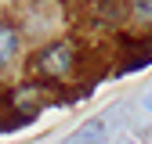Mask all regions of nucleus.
<instances>
[{
	"label": "nucleus",
	"mask_w": 152,
	"mask_h": 144,
	"mask_svg": "<svg viewBox=\"0 0 152 144\" xmlns=\"http://www.w3.org/2000/svg\"><path fill=\"white\" fill-rule=\"evenodd\" d=\"M72 65H76V47L65 43V40L40 47V54L33 58V72H40L47 79H65L72 72Z\"/></svg>",
	"instance_id": "nucleus-1"
},
{
	"label": "nucleus",
	"mask_w": 152,
	"mask_h": 144,
	"mask_svg": "<svg viewBox=\"0 0 152 144\" xmlns=\"http://www.w3.org/2000/svg\"><path fill=\"white\" fill-rule=\"evenodd\" d=\"M105 119H87L80 130H72L69 137H62L58 144H105Z\"/></svg>",
	"instance_id": "nucleus-2"
},
{
	"label": "nucleus",
	"mask_w": 152,
	"mask_h": 144,
	"mask_svg": "<svg viewBox=\"0 0 152 144\" xmlns=\"http://www.w3.org/2000/svg\"><path fill=\"white\" fill-rule=\"evenodd\" d=\"M91 14L98 18V22H120V14H123V7H120V0H91Z\"/></svg>",
	"instance_id": "nucleus-3"
},
{
	"label": "nucleus",
	"mask_w": 152,
	"mask_h": 144,
	"mask_svg": "<svg viewBox=\"0 0 152 144\" xmlns=\"http://www.w3.org/2000/svg\"><path fill=\"white\" fill-rule=\"evenodd\" d=\"M18 54V32L11 25H0V68Z\"/></svg>",
	"instance_id": "nucleus-4"
},
{
	"label": "nucleus",
	"mask_w": 152,
	"mask_h": 144,
	"mask_svg": "<svg viewBox=\"0 0 152 144\" xmlns=\"http://www.w3.org/2000/svg\"><path fill=\"white\" fill-rule=\"evenodd\" d=\"M130 14L138 18V22H152V0H134V4H130Z\"/></svg>",
	"instance_id": "nucleus-5"
},
{
	"label": "nucleus",
	"mask_w": 152,
	"mask_h": 144,
	"mask_svg": "<svg viewBox=\"0 0 152 144\" xmlns=\"http://www.w3.org/2000/svg\"><path fill=\"white\" fill-rule=\"evenodd\" d=\"M138 104H141V108H145V112L152 115V83H148V86L141 90V97H138Z\"/></svg>",
	"instance_id": "nucleus-6"
},
{
	"label": "nucleus",
	"mask_w": 152,
	"mask_h": 144,
	"mask_svg": "<svg viewBox=\"0 0 152 144\" xmlns=\"http://www.w3.org/2000/svg\"><path fill=\"white\" fill-rule=\"evenodd\" d=\"M116 144H138V140H134V137H120Z\"/></svg>",
	"instance_id": "nucleus-7"
},
{
	"label": "nucleus",
	"mask_w": 152,
	"mask_h": 144,
	"mask_svg": "<svg viewBox=\"0 0 152 144\" xmlns=\"http://www.w3.org/2000/svg\"><path fill=\"white\" fill-rule=\"evenodd\" d=\"M0 133H4V119H0Z\"/></svg>",
	"instance_id": "nucleus-8"
},
{
	"label": "nucleus",
	"mask_w": 152,
	"mask_h": 144,
	"mask_svg": "<svg viewBox=\"0 0 152 144\" xmlns=\"http://www.w3.org/2000/svg\"><path fill=\"white\" fill-rule=\"evenodd\" d=\"M29 144H40V140H29Z\"/></svg>",
	"instance_id": "nucleus-9"
}]
</instances>
